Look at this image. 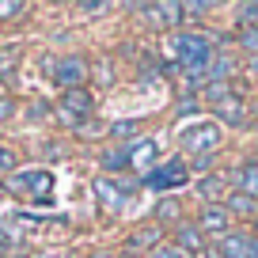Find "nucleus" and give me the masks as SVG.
Segmentation results:
<instances>
[{"mask_svg":"<svg viewBox=\"0 0 258 258\" xmlns=\"http://www.w3.org/2000/svg\"><path fill=\"white\" fill-rule=\"evenodd\" d=\"M16 167V152L12 148H0V171H12Z\"/></svg>","mask_w":258,"mask_h":258,"instance_id":"nucleus-29","label":"nucleus"},{"mask_svg":"<svg viewBox=\"0 0 258 258\" xmlns=\"http://www.w3.org/2000/svg\"><path fill=\"white\" fill-rule=\"evenodd\" d=\"M133 145H137V141H125L121 148L106 152V156H103V171H121V167H129V160H133Z\"/></svg>","mask_w":258,"mask_h":258,"instance_id":"nucleus-16","label":"nucleus"},{"mask_svg":"<svg viewBox=\"0 0 258 258\" xmlns=\"http://www.w3.org/2000/svg\"><path fill=\"white\" fill-rule=\"evenodd\" d=\"M12 190H31L42 202V198L53 190V175H49V171H19V175L12 178Z\"/></svg>","mask_w":258,"mask_h":258,"instance_id":"nucleus-5","label":"nucleus"},{"mask_svg":"<svg viewBox=\"0 0 258 258\" xmlns=\"http://www.w3.org/2000/svg\"><path fill=\"white\" fill-rule=\"evenodd\" d=\"M228 220H232V217H228L224 205H205L198 228H202V232H213V235H228Z\"/></svg>","mask_w":258,"mask_h":258,"instance_id":"nucleus-9","label":"nucleus"},{"mask_svg":"<svg viewBox=\"0 0 258 258\" xmlns=\"http://www.w3.org/2000/svg\"><path fill=\"white\" fill-rule=\"evenodd\" d=\"M91 110H95L91 91L76 88V91H64L61 95V118H69L73 125H84V118H91Z\"/></svg>","mask_w":258,"mask_h":258,"instance_id":"nucleus-4","label":"nucleus"},{"mask_svg":"<svg viewBox=\"0 0 258 258\" xmlns=\"http://www.w3.org/2000/svg\"><path fill=\"white\" fill-rule=\"evenodd\" d=\"M133 133H137V121H114V125H110V137H114V141L133 137Z\"/></svg>","mask_w":258,"mask_h":258,"instance_id":"nucleus-23","label":"nucleus"},{"mask_svg":"<svg viewBox=\"0 0 258 258\" xmlns=\"http://www.w3.org/2000/svg\"><path fill=\"white\" fill-rule=\"evenodd\" d=\"M239 46L247 49L250 57L258 53V27H243V31H239Z\"/></svg>","mask_w":258,"mask_h":258,"instance_id":"nucleus-20","label":"nucleus"},{"mask_svg":"<svg viewBox=\"0 0 258 258\" xmlns=\"http://www.w3.org/2000/svg\"><path fill=\"white\" fill-rule=\"evenodd\" d=\"M186 182V163L182 160H171L163 163V167H156L152 175H145V186H156V190H163V186H182Z\"/></svg>","mask_w":258,"mask_h":258,"instance_id":"nucleus-7","label":"nucleus"},{"mask_svg":"<svg viewBox=\"0 0 258 258\" xmlns=\"http://www.w3.org/2000/svg\"><path fill=\"white\" fill-rule=\"evenodd\" d=\"M99 12H106V4H84V16H99Z\"/></svg>","mask_w":258,"mask_h":258,"instance_id":"nucleus-31","label":"nucleus"},{"mask_svg":"<svg viewBox=\"0 0 258 258\" xmlns=\"http://www.w3.org/2000/svg\"><path fill=\"white\" fill-rule=\"evenodd\" d=\"M171 53H175V61L186 69V84L190 88H202L205 84V69L213 64V42L205 38V34H175L171 38Z\"/></svg>","mask_w":258,"mask_h":258,"instance_id":"nucleus-1","label":"nucleus"},{"mask_svg":"<svg viewBox=\"0 0 258 258\" xmlns=\"http://www.w3.org/2000/svg\"><path fill=\"white\" fill-rule=\"evenodd\" d=\"M217 114H220V121H228V125H243V121H247L243 103H239V99H232V95H228L224 103H217Z\"/></svg>","mask_w":258,"mask_h":258,"instance_id":"nucleus-17","label":"nucleus"},{"mask_svg":"<svg viewBox=\"0 0 258 258\" xmlns=\"http://www.w3.org/2000/svg\"><path fill=\"white\" fill-rule=\"evenodd\" d=\"M137 12L152 27H175V23H182V4H137Z\"/></svg>","mask_w":258,"mask_h":258,"instance_id":"nucleus-6","label":"nucleus"},{"mask_svg":"<svg viewBox=\"0 0 258 258\" xmlns=\"http://www.w3.org/2000/svg\"><path fill=\"white\" fill-rule=\"evenodd\" d=\"M235 16H239L243 27H258V4H239V8H235Z\"/></svg>","mask_w":258,"mask_h":258,"instance_id":"nucleus-21","label":"nucleus"},{"mask_svg":"<svg viewBox=\"0 0 258 258\" xmlns=\"http://www.w3.org/2000/svg\"><path fill=\"white\" fill-rule=\"evenodd\" d=\"M247 258H258V235H250V239H247Z\"/></svg>","mask_w":258,"mask_h":258,"instance_id":"nucleus-30","label":"nucleus"},{"mask_svg":"<svg viewBox=\"0 0 258 258\" xmlns=\"http://www.w3.org/2000/svg\"><path fill=\"white\" fill-rule=\"evenodd\" d=\"M4 118H12V103H8V99H0V121H4Z\"/></svg>","mask_w":258,"mask_h":258,"instance_id":"nucleus-32","label":"nucleus"},{"mask_svg":"<svg viewBox=\"0 0 258 258\" xmlns=\"http://www.w3.org/2000/svg\"><path fill=\"white\" fill-rule=\"evenodd\" d=\"M148 258H186V254H182V250L175 247V243H160V247H156V250H152Z\"/></svg>","mask_w":258,"mask_h":258,"instance_id":"nucleus-24","label":"nucleus"},{"mask_svg":"<svg viewBox=\"0 0 258 258\" xmlns=\"http://www.w3.org/2000/svg\"><path fill=\"white\" fill-rule=\"evenodd\" d=\"M156 163V141H137L133 145V160H129V167L133 171H152Z\"/></svg>","mask_w":258,"mask_h":258,"instance_id":"nucleus-14","label":"nucleus"},{"mask_svg":"<svg viewBox=\"0 0 258 258\" xmlns=\"http://www.w3.org/2000/svg\"><path fill=\"white\" fill-rule=\"evenodd\" d=\"M235 73V61L228 53H220V57H213V64L205 69V80H213V84H228V76Z\"/></svg>","mask_w":258,"mask_h":258,"instance_id":"nucleus-15","label":"nucleus"},{"mask_svg":"<svg viewBox=\"0 0 258 258\" xmlns=\"http://www.w3.org/2000/svg\"><path fill=\"white\" fill-rule=\"evenodd\" d=\"M213 4H182V16H209Z\"/></svg>","mask_w":258,"mask_h":258,"instance_id":"nucleus-27","label":"nucleus"},{"mask_svg":"<svg viewBox=\"0 0 258 258\" xmlns=\"http://www.w3.org/2000/svg\"><path fill=\"white\" fill-rule=\"evenodd\" d=\"M0 198H8V186H4V182H0Z\"/></svg>","mask_w":258,"mask_h":258,"instance_id":"nucleus-36","label":"nucleus"},{"mask_svg":"<svg viewBox=\"0 0 258 258\" xmlns=\"http://www.w3.org/2000/svg\"><path fill=\"white\" fill-rule=\"evenodd\" d=\"M232 182H235V190H239V194L258 198V163H243V167L232 175Z\"/></svg>","mask_w":258,"mask_h":258,"instance_id":"nucleus-13","label":"nucleus"},{"mask_svg":"<svg viewBox=\"0 0 258 258\" xmlns=\"http://www.w3.org/2000/svg\"><path fill=\"white\" fill-rule=\"evenodd\" d=\"M156 217H160V220H175V217H178V205L167 198V202H160V205H156Z\"/></svg>","mask_w":258,"mask_h":258,"instance_id":"nucleus-25","label":"nucleus"},{"mask_svg":"<svg viewBox=\"0 0 258 258\" xmlns=\"http://www.w3.org/2000/svg\"><path fill=\"white\" fill-rule=\"evenodd\" d=\"M95 80H99V84H114V80H110V57H103V61L95 64Z\"/></svg>","mask_w":258,"mask_h":258,"instance_id":"nucleus-26","label":"nucleus"},{"mask_svg":"<svg viewBox=\"0 0 258 258\" xmlns=\"http://www.w3.org/2000/svg\"><path fill=\"white\" fill-rule=\"evenodd\" d=\"M247 73H250V76H258V53H254V57L247 61Z\"/></svg>","mask_w":258,"mask_h":258,"instance_id":"nucleus-34","label":"nucleus"},{"mask_svg":"<svg viewBox=\"0 0 258 258\" xmlns=\"http://www.w3.org/2000/svg\"><path fill=\"white\" fill-rule=\"evenodd\" d=\"M91 258H110V254H103V250H99V254H91Z\"/></svg>","mask_w":258,"mask_h":258,"instance_id":"nucleus-37","label":"nucleus"},{"mask_svg":"<svg viewBox=\"0 0 258 258\" xmlns=\"http://www.w3.org/2000/svg\"><path fill=\"white\" fill-rule=\"evenodd\" d=\"M23 4H16V0H12V4H0V19H8V16H23Z\"/></svg>","mask_w":258,"mask_h":258,"instance_id":"nucleus-28","label":"nucleus"},{"mask_svg":"<svg viewBox=\"0 0 258 258\" xmlns=\"http://www.w3.org/2000/svg\"><path fill=\"white\" fill-rule=\"evenodd\" d=\"M12 247V239H8V235H4V232H0V254H4V250H8Z\"/></svg>","mask_w":258,"mask_h":258,"instance_id":"nucleus-35","label":"nucleus"},{"mask_svg":"<svg viewBox=\"0 0 258 258\" xmlns=\"http://www.w3.org/2000/svg\"><path fill=\"white\" fill-rule=\"evenodd\" d=\"M95 194L103 198V205H110V209H121V202H125V186H118L114 178H95Z\"/></svg>","mask_w":258,"mask_h":258,"instance_id":"nucleus-11","label":"nucleus"},{"mask_svg":"<svg viewBox=\"0 0 258 258\" xmlns=\"http://www.w3.org/2000/svg\"><path fill=\"white\" fill-rule=\"evenodd\" d=\"M46 69L53 73V84L64 91L84 88V80H88V61L84 57H46Z\"/></svg>","mask_w":258,"mask_h":258,"instance_id":"nucleus-2","label":"nucleus"},{"mask_svg":"<svg viewBox=\"0 0 258 258\" xmlns=\"http://www.w3.org/2000/svg\"><path fill=\"white\" fill-rule=\"evenodd\" d=\"M228 217H258V202L250 198V194H228V202H224Z\"/></svg>","mask_w":258,"mask_h":258,"instance_id":"nucleus-12","label":"nucleus"},{"mask_svg":"<svg viewBox=\"0 0 258 258\" xmlns=\"http://www.w3.org/2000/svg\"><path fill=\"white\" fill-rule=\"evenodd\" d=\"M220 194H224V178H220V175H209V178L198 182V198H202L205 205H217Z\"/></svg>","mask_w":258,"mask_h":258,"instance_id":"nucleus-18","label":"nucleus"},{"mask_svg":"<svg viewBox=\"0 0 258 258\" xmlns=\"http://www.w3.org/2000/svg\"><path fill=\"white\" fill-rule=\"evenodd\" d=\"M228 95H232L228 84H205V99H209V103H224Z\"/></svg>","mask_w":258,"mask_h":258,"instance_id":"nucleus-22","label":"nucleus"},{"mask_svg":"<svg viewBox=\"0 0 258 258\" xmlns=\"http://www.w3.org/2000/svg\"><path fill=\"white\" fill-rule=\"evenodd\" d=\"M217 145H220V129L213 125H194V129H186L182 133V148L186 152H198V156H213L217 152Z\"/></svg>","mask_w":258,"mask_h":258,"instance_id":"nucleus-3","label":"nucleus"},{"mask_svg":"<svg viewBox=\"0 0 258 258\" xmlns=\"http://www.w3.org/2000/svg\"><path fill=\"white\" fill-rule=\"evenodd\" d=\"M247 232H228L217 243V258H247Z\"/></svg>","mask_w":258,"mask_h":258,"instance_id":"nucleus-10","label":"nucleus"},{"mask_svg":"<svg viewBox=\"0 0 258 258\" xmlns=\"http://www.w3.org/2000/svg\"><path fill=\"white\" fill-rule=\"evenodd\" d=\"M156 247H160V228H141L129 239V250H156Z\"/></svg>","mask_w":258,"mask_h":258,"instance_id":"nucleus-19","label":"nucleus"},{"mask_svg":"<svg viewBox=\"0 0 258 258\" xmlns=\"http://www.w3.org/2000/svg\"><path fill=\"white\" fill-rule=\"evenodd\" d=\"M194 110H198V103H194V99H186V103L178 106V114H194Z\"/></svg>","mask_w":258,"mask_h":258,"instance_id":"nucleus-33","label":"nucleus"},{"mask_svg":"<svg viewBox=\"0 0 258 258\" xmlns=\"http://www.w3.org/2000/svg\"><path fill=\"white\" fill-rule=\"evenodd\" d=\"M175 247L182 254H202L205 250V232L198 224H178L175 228Z\"/></svg>","mask_w":258,"mask_h":258,"instance_id":"nucleus-8","label":"nucleus"}]
</instances>
